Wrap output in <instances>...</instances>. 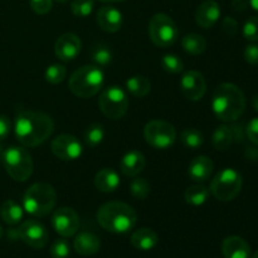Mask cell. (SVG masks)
Listing matches in <instances>:
<instances>
[{"mask_svg":"<svg viewBox=\"0 0 258 258\" xmlns=\"http://www.w3.org/2000/svg\"><path fill=\"white\" fill-rule=\"evenodd\" d=\"M54 122L44 112L23 110L15 117V138L25 148H35L42 145L52 136Z\"/></svg>","mask_w":258,"mask_h":258,"instance_id":"1","label":"cell"},{"mask_svg":"<svg viewBox=\"0 0 258 258\" xmlns=\"http://www.w3.org/2000/svg\"><path fill=\"white\" fill-rule=\"evenodd\" d=\"M214 115L223 122L238 120L246 108V96L238 86L233 83H221L212 98Z\"/></svg>","mask_w":258,"mask_h":258,"instance_id":"2","label":"cell"},{"mask_svg":"<svg viewBox=\"0 0 258 258\" xmlns=\"http://www.w3.org/2000/svg\"><path fill=\"white\" fill-rule=\"evenodd\" d=\"M97 221L100 226L107 232L123 234L135 227L138 214L135 209L127 203L112 201L100 207L97 212Z\"/></svg>","mask_w":258,"mask_h":258,"instance_id":"3","label":"cell"},{"mask_svg":"<svg viewBox=\"0 0 258 258\" xmlns=\"http://www.w3.org/2000/svg\"><path fill=\"white\" fill-rule=\"evenodd\" d=\"M57 203V194L52 185L47 183H35L27 189L23 197V207L28 214L37 218L52 213Z\"/></svg>","mask_w":258,"mask_h":258,"instance_id":"4","label":"cell"},{"mask_svg":"<svg viewBox=\"0 0 258 258\" xmlns=\"http://www.w3.org/2000/svg\"><path fill=\"white\" fill-rule=\"evenodd\" d=\"M105 82V75L96 66H83L70 77L71 92L81 98H90L97 95Z\"/></svg>","mask_w":258,"mask_h":258,"instance_id":"5","label":"cell"},{"mask_svg":"<svg viewBox=\"0 0 258 258\" xmlns=\"http://www.w3.org/2000/svg\"><path fill=\"white\" fill-rule=\"evenodd\" d=\"M3 164L8 175L15 181H27L32 176L34 164L32 155L20 146H10L4 150Z\"/></svg>","mask_w":258,"mask_h":258,"instance_id":"6","label":"cell"},{"mask_svg":"<svg viewBox=\"0 0 258 258\" xmlns=\"http://www.w3.org/2000/svg\"><path fill=\"white\" fill-rule=\"evenodd\" d=\"M243 179L237 170L226 168L216 174L211 181V193L219 202H231L241 193Z\"/></svg>","mask_w":258,"mask_h":258,"instance_id":"7","label":"cell"},{"mask_svg":"<svg viewBox=\"0 0 258 258\" xmlns=\"http://www.w3.org/2000/svg\"><path fill=\"white\" fill-rule=\"evenodd\" d=\"M178 27L169 15L158 13L149 22V37L151 42L160 48H168L178 39Z\"/></svg>","mask_w":258,"mask_h":258,"instance_id":"8","label":"cell"},{"mask_svg":"<svg viewBox=\"0 0 258 258\" xmlns=\"http://www.w3.org/2000/svg\"><path fill=\"white\" fill-rule=\"evenodd\" d=\"M98 107L110 120H120L126 115L128 108L126 92L118 86H110L100 95Z\"/></svg>","mask_w":258,"mask_h":258,"instance_id":"9","label":"cell"},{"mask_svg":"<svg viewBox=\"0 0 258 258\" xmlns=\"http://www.w3.org/2000/svg\"><path fill=\"white\" fill-rule=\"evenodd\" d=\"M146 143L154 149L165 150L171 148L176 140V130L171 123L164 120L149 121L144 128Z\"/></svg>","mask_w":258,"mask_h":258,"instance_id":"10","label":"cell"},{"mask_svg":"<svg viewBox=\"0 0 258 258\" xmlns=\"http://www.w3.org/2000/svg\"><path fill=\"white\" fill-rule=\"evenodd\" d=\"M52 226L59 236L68 238L75 236L80 228V217L77 212L70 207H60L53 213Z\"/></svg>","mask_w":258,"mask_h":258,"instance_id":"11","label":"cell"},{"mask_svg":"<svg viewBox=\"0 0 258 258\" xmlns=\"http://www.w3.org/2000/svg\"><path fill=\"white\" fill-rule=\"evenodd\" d=\"M18 232H19V239H22L27 246L35 249L45 247L49 239L47 228L40 222L34 221V219L23 222L18 228Z\"/></svg>","mask_w":258,"mask_h":258,"instance_id":"12","label":"cell"},{"mask_svg":"<svg viewBox=\"0 0 258 258\" xmlns=\"http://www.w3.org/2000/svg\"><path fill=\"white\" fill-rule=\"evenodd\" d=\"M50 149L58 159L64 161L77 160L82 155V144L77 138L68 134H62L53 139Z\"/></svg>","mask_w":258,"mask_h":258,"instance_id":"13","label":"cell"},{"mask_svg":"<svg viewBox=\"0 0 258 258\" xmlns=\"http://www.w3.org/2000/svg\"><path fill=\"white\" fill-rule=\"evenodd\" d=\"M180 90L189 101L202 100L207 91L206 78L198 71H188L180 80Z\"/></svg>","mask_w":258,"mask_h":258,"instance_id":"14","label":"cell"},{"mask_svg":"<svg viewBox=\"0 0 258 258\" xmlns=\"http://www.w3.org/2000/svg\"><path fill=\"white\" fill-rule=\"evenodd\" d=\"M81 39L73 33H64L55 40L54 53L60 60H73L81 52Z\"/></svg>","mask_w":258,"mask_h":258,"instance_id":"15","label":"cell"},{"mask_svg":"<svg viewBox=\"0 0 258 258\" xmlns=\"http://www.w3.org/2000/svg\"><path fill=\"white\" fill-rule=\"evenodd\" d=\"M97 24L103 32L116 33L122 27V14L112 5H105L97 12Z\"/></svg>","mask_w":258,"mask_h":258,"instance_id":"16","label":"cell"},{"mask_svg":"<svg viewBox=\"0 0 258 258\" xmlns=\"http://www.w3.org/2000/svg\"><path fill=\"white\" fill-rule=\"evenodd\" d=\"M221 18V7L216 0H206L196 12V23L203 29L213 27Z\"/></svg>","mask_w":258,"mask_h":258,"instance_id":"17","label":"cell"},{"mask_svg":"<svg viewBox=\"0 0 258 258\" xmlns=\"http://www.w3.org/2000/svg\"><path fill=\"white\" fill-rule=\"evenodd\" d=\"M214 164L208 156H197L190 161L188 166V175L196 183H203L211 179L213 174Z\"/></svg>","mask_w":258,"mask_h":258,"instance_id":"18","label":"cell"},{"mask_svg":"<svg viewBox=\"0 0 258 258\" xmlns=\"http://www.w3.org/2000/svg\"><path fill=\"white\" fill-rule=\"evenodd\" d=\"M222 253L224 258H249L251 247L246 239L238 236H229L222 242Z\"/></svg>","mask_w":258,"mask_h":258,"instance_id":"19","label":"cell"},{"mask_svg":"<svg viewBox=\"0 0 258 258\" xmlns=\"http://www.w3.org/2000/svg\"><path fill=\"white\" fill-rule=\"evenodd\" d=\"M145 156L140 151H128L122 156L120 161V170L125 176L135 178L145 169Z\"/></svg>","mask_w":258,"mask_h":258,"instance_id":"20","label":"cell"},{"mask_svg":"<svg viewBox=\"0 0 258 258\" xmlns=\"http://www.w3.org/2000/svg\"><path fill=\"white\" fill-rule=\"evenodd\" d=\"M76 252L81 256H92L97 253L101 248V241L96 234L88 233V232H82L76 236L75 242H73Z\"/></svg>","mask_w":258,"mask_h":258,"instance_id":"21","label":"cell"},{"mask_svg":"<svg viewBox=\"0 0 258 258\" xmlns=\"http://www.w3.org/2000/svg\"><path fill=\"white\" fill-rule=\"evenodd\" d=\"M95 186L101 193H113L120 186V176L113 169L103 168L96 174Z\"/></svg>","mask_w":258,"mask_h":258,"instance_id":"22","label":"cell"},{"mask_svg":"<svg viewBox=\"0 0 258 258\" xmlns=\"http://www.w3.org/2000/svg\"><path fill=\"white\" fill-rule=\"evenodd\" d=\"M131 244L139 251H150L155 248L159 242V237L151 228H140L131 236Z\"/></svg>","mask_w":258,"mask_h":258,"instance_id":"23","label":"cell"},{"mask_svg":"<svg viewBox=\"0 0 258 258\" xmlns=\"http://www.w3.org/2000/svg\"><path fill=\"white\" fill-rule=\"evenodd\" d=\"M0 217L9 226H15L23 219V209L19 204L9 199L0 207Z\"/></svg>","mask_w":258,"mask_h":258,"instance_id":"24","label":"cell"},{"mask_svg":"<svg viewBox=\"0 0 258 258\" xmlns=\"http://www.w3.org/2000/svg\"><path fill=\"white\" fill-rule=\"evenodd\" d=\"M181 47L191 55H199L207 49V40L202 35L191 33L181 39Z\"/></svg>","mask_w":258,"mask_h":258,"instance_id":"25","label":"cell"},{"mask_svg":"<svg viewBox=\"0 0 258 258\" xmlns=\"http://www.w3.org/2000/svg\"><path fill=\"white\" fill-rule=\"evenodd\" d=\"M126 90L135 97H145L151 90V83L144 76H134L126 81Z\"/></svg>","mask_w":258,"mask_h":258,"instance_id":"26","label":"cell"},{"mask_svg":"<svg viewBox=\"0 0 258 258\" xmlns=\"http://www.w3.org/2000/svg\"><path fill=\"white\" fill-rule=\"evenodd\" d=\"M233 140V130H232V127H229V126L227 125L218 126V127L216 128V131H214L213 139H212L214 148H216L217 150L221 151L227 150V149L232 145Z\"/></svg>","mask_w":258,"mask_h":258,"instance_id":"27","label":"cell"},{"mask_svg":"<svg viewBox=\"0 0 258 258\" xmlns=\"http://www.w3.org/2000/svg\"><path fill=\"white\" fill-rule=\"evenodd\" d=\"M209 197V190L204 185H191L189 186L185 190V194H184V198H185V202L190 206L199 207L203 206L207 202Z\"/></svg>","mask_w":258,"mask_h":258,"instance_id":"28","label":"cell"},{"mask_svg":"<svg viewBox=\"0 0 258 258\" xmlns=\"http://www.w3.org/2000/svg\"><path fill=\"white\" fill-rule=\"evenodd\" d=\"M180 141L185 148L196 150V149L201 148V146L203 145L204 136L203 134H202V131L197 130V128H185V130L181 131Z\"/></svg>","mask_w":258,"mask_h":258,"instance_id":"29","label":"cell"},{"mask_svg":"<svg viewBox=\"0 0 258 258\" xmlns=\"http://www.w3.org/2000/svg\"><path fill=\"white\" fill-rule=\"evenodd\" d=\"M130 193L134 198L144 201L150 194V183L145 178L135 176L130 183Z\"/></svg>","mask_w":258,"mask_h":258,"instance_id":"30","label":"cell"},{"mask_svg":"<svg viewBox=\"0 0 258 258\" xmlns=\"http://www.w3.org/2000/svg\"><path fill=\"white\" fill-rule=\"evenodd\" d=\"M105 139V130L100 123H92L87 127L85 133V141L90 148H96Z\"/></svg>","mask_w":258,"mask_h":258,"instance_id":"31","label":"cell"},{"mask_svg":"<svg viewBox=\"0 0 258 258\" xmlns=\"http://www.w3.org/2000/svg\"><path fill=\"white\" fill-rule=\"evenodd\" d=\"M91 58L97 66L105 67V66L110 64L111 60H112V53H111L110 48L107 45L97 44L92 48Z\"/></svg>","mask_w":258,"mask_h":258,"instance_id":"32","label":"cell"},{"mask_svg":"<svg viewBox=\"0 0 258 258\" xmlns=\"http://www.w3.org/2000/svg\"><path fill=\"white\" fill-rule=\"evenodd\" d=\"M66 76H67V70L64 66L62 64H52L45 70L44 78L48 83L50 85H58L64 81Z\"/></svg>","mask_w":258,"mask_h":258,"instance_id":"33","label":"cell"},{"mask_svg":"<svg viewBox=\"0 0 258 258\" xmlns=\"http://www.w3.org/2000/svg\"><path fill=\"white\" fill-rule=\"evenodd\" d=\"M95 8V0H72L71 3V10L73 15L78 18H85L92 13Z\"/></svg>","mask_w":258,"mask_h":258,"instance_id":"34","label":"cell"},{"mask_svg":"<svg viewBox=\"0 0 258 258\" xmlns=\"http://www.w3.org/2000/svg\"><path fill=\"white\" fill-rule=\"evenodd\" d=\"M161 66H163L164 71L169 73H173V75H176V73L183 72L184 70V63L178 55L175 54H165L163 58H161Z\"/></svg>","mask_w":258,"mask_h":258,"instance_id":"35","label":"cell"},{"mask_svg":"<svg viewBox=\"0 0 258 258\" xmlns=\"http://www.w3.org/2000/svg\"><path fill=\"white\" fill-rule=\"evenodd\" d=\"M243 37L249 42H257L258 40V17H251L246 20L243 28H242Z\"/></svg>","mask_w":258,"mask_h":258,"instance_id":"36","label":"cell"},{"mask_svg":"<svg viewBox=\"0 0 258 258\" xmlns=\"http://www.w3.org/2000/svg\"><path fill=\"white\" fill-rule=\"evenodd\" d=\"M71 254V247L66 239H57L50 247L52 258H68Z\"/></svg>","mask_w":258,"mask_h":258,"instance_id":"37","label":"cell"},{"mask_svg":"<svg viewBox=\"0 0 258 258\" xmlns=\"http://www.w3.org/2000/svg\"><path fill=\"white\" fill-rule=\"evenodd\" d=\"M29 4L33 12L39 15H44L52 10L53 0H29Z\"/></svg>","mask_w":258,"mask_h":258,"instance_id":"38","label":"cell"},{"mask_svg":"<svg viewBox=\"0 0 258 258\" xmlns=\"http://www.w3.org/2000/svg\"><path fill=\"white\" fill-rule=\"evenodd\" d=\"M244 59L249 63V64H258V44H248L244 48Z\"/></svg>","mask_w":258,"mask_h":258,"instance_id":"39","label":"cell"},{"mask_svg":"<svg viewBox=\"0 0 258 258\" xmlns=\"http://www.w3.org/2000/svg\"><path fill=\"white\" fill-rule=\"evenodd\" d=\"M246 134L247 138L249 139V141L258 146V117L252 118V120L249 121L248 125H247L246 127Z\"/></svg>","mask_w":258,"mask_h":258,"instance_id":"40","label":"cell"},{"mask_svg":"<svg viewBox=\"0 0 258 258\" xmlns=\"http://www.w3.org/2000/svg\"><path fill=\"white\" fill-rule=\"evenodd\" d=\"M222 27H223V30L228 35H234L238 30V23L234 18L232 17H226L224 18L223 23H222Z\"/></svg>","mask_w":258,"mask_h":258,"instance_id":"41","label":"cell"},{"mask_svg":"<svg viewBox=\"0 0 258 258\" xmlns=\"http://www.w3.org/2000/svg\"><path fill=\"white\" fill-rule=\"evenodd\" d=\"M10 128H12V122L9 118L4 115H0V143L8 138Z\"/></svg>","mask_w":258,"mask_h":258,"instance_id":"42","label":"cell"},{"mask_svg":"<svg viewBox=\"0 0 258 258\" xmlns=\"http://www.w3.org/2000/svg\"><path fill=\"white\" fill-rule=\"evenodd\" d=\"M232 7L237 12H244L249 7V0H233Z\"/></svg>","mask_w":258,"mask_h":258,"instance_id":"43","label":"cell"},{"mask_svg":"<svg viewBox=\"0 0 258 258\" xmlns=\"http://www.w3.org/2000/svg\"><path fill=\"white\" fill-rule=\"evenodd\" d=\"M249 7L258 12V0H249Z\"/></svg>","mask_w":258,"mask_h":258,"instance_id":"44","label":"cell"},{"mask_svg":"<svg viewBox=\"0 0 258 258\" xmlns=\"http://www.w3.org/2000/svg\"><path fill=\"white\" fill-rule=\"evenodd\" d=\"M252 105H253L254 110H256L257 112H258V95H256L253 97V100H252Z\"/></svg>","mask_w":258,"mask_h":258,"instance_id":"45","label":"cell"},{"mask_svg":"<svg viewBox=\"0 0 258 258\" xmlns=\"http://www.w3.org/2000/svg\"><path fill=\"white\" fill-rule=\"evenodd\" d=\"M102 3H121V2H125V0H100Z\"/></svg>","mask_w":258,"mask_h":258,"instance_id":"46","label":"cell"},{"mask_svg":"<svg viewBox=\"0 0 258 258\" xmlns=\"http://www.w3.org/2000/svg\"><path fill=\"white\" fill-rule=\"evenodd\" d=\"M3 155H4V150H3L2 145H0V161H3Z\"/></svg>","mask_w":258,"mask_h":258,"instance_id":"47","label":"cell"},{"mask_svg":"<svg viewBox=\"0 0 258 258\" xmlns=\"http://www.w3.org/2000/svg\"><path fill=\"white\" fill-rule=\"evenodd\" d=\"M3 233H4V231H3V227L0 226V238H2V237H3Z\"/></svg>","mask_w":258,"mask_h":258,"instance_id":"48","label":"cell"},{"mask_svg":"<svg viewBox=\"0 0 258 258\" xmlns=\"http://www.w3.org/2000/svg\"><path fill=\"white\" fill-rule=\"evenodd\" d=\"M57 2H58V3H67L68 0H57Z\"/></svg>","mask_w":258,"mask_h":258,"instance_id":"49","label":"cell"},{"mask_svg":"<svg viewBox=\"0 0 258 258\" xmlns=\"http://www.w3.org/2000/svg\"><path fill=\"white\" fill-rule=\"evenodd\" d=\"M252 258H258V251L256 252V253L253 254V257H252Z\"/></svg>","mask_w":258,"mask_h":258,"instance_id":"50","label":"cell"}]
</instances>
